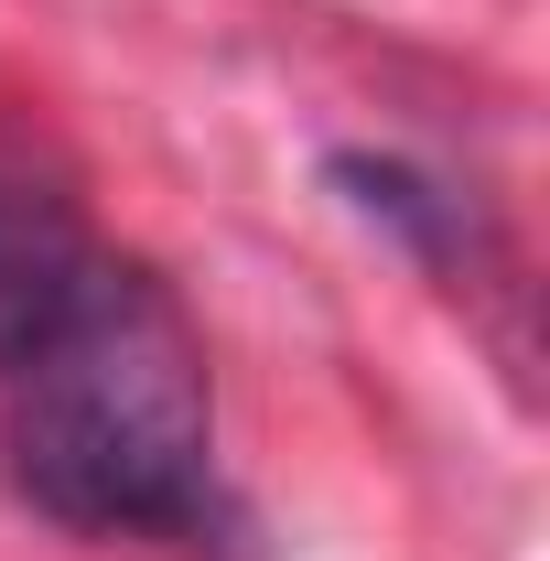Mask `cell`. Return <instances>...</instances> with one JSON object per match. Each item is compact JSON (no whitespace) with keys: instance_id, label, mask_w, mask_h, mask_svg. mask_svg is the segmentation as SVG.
Masks as SVG:
<instances>
[{"instance_id":"obj_1","label":"cell","mask_w":550,"mask_h":561,"mask_svg":"<svg viewBox=\"0 0 550 561\" xmlns=\"http://www.w3.org/2000/svg\"><path fill=\"white\" fill-rule=\"evenodd\" d=\"M0 465L33 518L76 540H238V507L216 476V389L184 302L140 260H108L66 313V335L0 378Z\"/></svg>"},{"instance_id":"obj_2","label":"cell","mask_w":550,"mask_h":561,"mask_svg":"<svg viewBox=\"0 0 550 561\" xmlns=\"http://www.w3.org/2000/svg\"><path fill=\"white\" fill-rule=\"evenodd\" d=\"M108 271V249L87 238V216L55 173L0 151V378H22L33 356L66 335V313L87 302V280Z\"/></svg>"},{"instance_id":"obj_3","label":"cell","mask_w":550,"mask_h":561,"mask_svg":"<svg viewBox=\"0 0 550 561\" xmlns=\"http://www.w3.org/2000/svg\"><path fill=\"white\" fill-rule=\"evenodd\" d=\"M324 184H335L367 227H389V238H400L432 280H454V291H465V280L485 271V227H475V206H465L454 184H432L421 162H400V151H335V162H324Z\"/></svg>"}]
</instances>
